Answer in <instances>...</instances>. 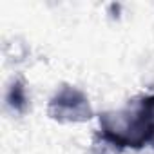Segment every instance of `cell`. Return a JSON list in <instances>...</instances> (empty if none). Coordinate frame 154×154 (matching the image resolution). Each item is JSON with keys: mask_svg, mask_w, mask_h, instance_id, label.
Segmentation results:
<instances>
[{"mask_svg": "<svg viewBox=\"0 0 154 154\" xmlns=\"http://www.w3.org/2000/svg\"><path fill=\"white\" fill-rule=\"evenodd\" d=\"M102 138L118 149L154 147V94L141 96L116 112L100 116Z\"/></svg>", "mask_w": 154, "mask_h": 154, "instance_id": "1", "label": "cell"}, {"mask_svg": "<svg viewBox=\"0 0 154 154\" xmlns=\"http://www.w3.org/2000/svg\"><path fill=\"white\" fill-rule=\"evenodd\" d=\"M47 114L58 123H82L93 118V109L78 87L63 85L49 100Z\"/></svg>", "mask_w": 154, "mask_h": 154, "instance_id": "2", "label": "cell"}, {"mask_svg": "<svg viewBox=\"0 0 154 154\" xmlns=\"http://www.w3.org/2000/svg\"><path fill=\"white\" fill-rule=\"evenodd\" d=\"M6 100H8V105H9L13 111H17V112H26L29 100H27L26 87H24V84H22L20 80L13 82V84L9 85V91H8Z\"/></svg>", "mask_w": 154, "mask_h": 154, "instance_id": "3", "label": "cell"}]
</instances>
